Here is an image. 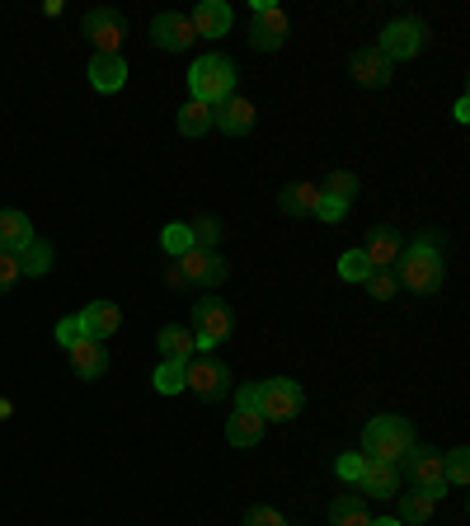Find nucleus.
Masks as SVG:
<instances>
[{
    "label": "nucleus",
    "mask_w": 470,
    "mask_h": 526,
    "mask_svg": "<svg viewBox=\"0 0 470 526\" xmlns=\"http://www.w3.org/2000/svg\"><path fill=\"white\" fill-rule=\"evenodd\" d=\"M414 447H419V442H414V428L395 414H376L372 423H367V433H362V456H367V461H386V465H395V470H400V461H405Z\"/></svg>",
    "instance_id": "f03ea898"
},
{
    "label": "nucleus",
    "mask_w": 470,
    "mask_h": 526,
    "mask_svg": "<svg viewBox=\"0 0 470 526\" xmlns=\"http://www.w3.org/2000/svg\"><path fill=\"white\" fill-rule=\"evenodd\" d=\"M188 94H193L198 104H207V109L226 104V99L235 94V62H231V57H221V52L198 57L193 71H188Z\"/></svg>",
    "instance_id": "7ed1b4c3"
},
{
    "label": "nucleus",
    "mask_w": 470,
    "mask_h": 526,
    "mask_svg": "<svg viewBox=\"0 0 470 526\" xmlns=\"http://www.w3.org/2000/svg\"><path fill=\"white\" fill-rule=\"evenodd\" d=\"M235 409H245V414H259V386H240V390H235Z\"/></svg>",
    "instance_id": "ea45409f"
},
{
    "label": "nucleus",
    "mask_w": 470,
    "mask_h": 526,
    "mask_svg": "<svg viewBox=\"0 0 470 526\" xmlns=\"http://www.w3.org/2000/svg\"><path fill=\"white\" fill-rule=\"evenodd\" d=\"M358 489H367V498H376V503H386V498L400 494V470L386 461H367V456H362Z\"/></svg>",
    "instance_id": "dca6fc26"
},
{
    "label": "nucleus",
    "mask_w": 470,
    "mask_h": 526,
    "mask_svg": "<svg viewBox=\"0 0 470 526\" xmlns=\"http://www.w3.org/2000/svg\"><path fill=\"white\" fill-rule=\"evenodd\" d=\"M160 245H165V254H170V259H179V254H188V249H193V235H188L184 221H174V226H165Z\"/></svg>",
    "instance_id": "473e14b6"
},
{
    "label": "nucleus",
    "mask_w": 470,
    "mask_h": 526,
    "mask_svg": "<svg viewBox=\"0 0 470 526\" xmlns=\"http://www.w3.org/2000/svg\"><path fill=\"white\" fill-rule=\"evenodd\" d=\"M395 282L414 296H438L442 292V278H447V263H442V249L433 235H419L414 245L400 254V263L391 268Z\"/></svg>",
    "instance_id": "f257e3e1"
},
{
    "label": "nucleus",
    "mask_w": 470,
    "mask_h": 526,
    "mask_svg": "<svg viewBox=\"0 0 470 526\" xmlns=\"http://www.w3.org/2000/svg\"><path fill=\"white\" fill-rule=\"evenodd\" d=\"M362 287H367V296H372V301H391L395 292H400V282H395V273H367V278H362Z\"/></svg>",
    "instance_id": "72a5a7b5"
},
{
    "label": "nucleus",
    "mask_w": 470,
    "mask_h": 526,
    "mask_svg": "<svg viewBox=\"0 0 470 526\" xmlns=\"http://www.w3.org/2000/svg\"><path fill=\"white\" fill-rule=\"evenodd\" d=\"M287 33H292V19L282 5L273 0H250V43L259 52H278L287 43Z\"/></svg>",
    "instance_id": "39448f33"
},
{
    "label": "nucleus",
    "mask_w": 470,
    "mask_h": 526,
    "mask_svg": "<svg viewBox=\"0 0 470 526\" xmlns=\"http://www.w3.org/2000/svg\"><path fill=\"white\" fill-rule=\"evenodd\" d=\"M29 240H33V221L24 217V212H15V207H5V212H0V249H5V254H19Z\"/></svg>",
    "instance_id": "412c9836"
},
{
    "label": "nucleus",
    "mask_w": 470,
    "mask_h": 526,
    "mask_svg": "<svg viewBox=\"0 0 470 526\" xmlns=\"http://www.w3.org/2000/svg\"><path fill=\"white\" fill-rule=\"evenodd\" d=\"M221 226L217 217H198V221H188V235H193V245L198 249H217V240H221Z\"/></svg>",
    "instance_id": "7c9ffc66"
},
{
    "label": "nucleus",
    "mask_w": 470,
    "mask_h": 526,
    "mask_svg": "<svg viewBox=\"0 0 470 526\" xmlns=\"http://www.w3.org/2000/svg\"><path fill=\"white\" fill-rule=\"evenodd\" d=\"M151 38H156V47H165V52H184V47L198 43L193 19L179 15V10H165V15L151 19Z\"/></svg>",
    "instance_id": "f8f14e48"
},
{
    "label": "nucleus",
    "mask_w": 470,
    "mask_h": 526,
    "mask_svg": "<svg viewBox=\"0 0 470 526\" xmlns=\"http://www.w3.org/2000/svg\"><path fill=\"white\" fill-rule=\"evenodd\" d=\"M52 259H57V249L47 245V240H38V235H33L29 245L19 249V268H24L29 278H43L47 268H52Z\"/></svg>",
    "instance_id": "a878e982"
},
{
    "label": "nucleus",
    "mask_w": 470,
    "mask_h": 526,
    "mask_svg": "<svg viewBox=\"0 0 470 526\" xmlns=\"http://www.w3.org/2000/svg\"><path fill=\"white\" fill-rule=\"evenodd\" d=\"M85 33H90V43L99 57H123V38H127V24L123 15L113 10V5H104V10H90L85 15Z\"/></svg>",
    "instance_id": "9d476101"
},
{
    "label": "nucleus",
    "mask_w": 470,
    "mask_h": 526,
    "mask_svg": "<svg viewBox=\"0 0 470 526\" xmlns=\"http://www.w3.org/2000/svg\"><path fill=\"white\" fill-rule=\"evenodd\" d=\"M315 217H320V221H344V217H348V202L325 198V193H320V207H315Z\"/></svg>",
    "instance_id": "58836bf2"
},
{
    "label": "nucleus",
    "mask_w": 470,
    "mask_h": 526,
    "mask_svg": "<svg viewBox=\"0 0 470 526\" xmlns=\"http://www.w3.org/2000/svg\"><path fill=\"white\" fill-rule=\"evenodd\" d=\"M400 254H405V240H400L391 226H372V231H367V249H362L367 268H376V273H391L395 263H400Z\"/></svg>",
    "instance_id": "ddd939ff"
},
{
    "label": "nucleus",
    "mask_w": 470,
    "mask_h": 526,
    "mask_svg": "<svg viewBox=\"0 0 470 526\" xmlns=\"http://www.w3.org/2000/svg\"><path fill=\"white\" fill-rule=\"evenodd\" d=\"M179 132H184V137H207V132H212V109L198 104V99H188L184 109H179Z\"/></svg>",
    "instance_id": "cd10ccee"
},
{
    "label": "nucleus",
    "mask_w": 470,
    "mask_h": 526,
    "mask_svg": "<svg viewBox=\"0 0 470 526\" xmlns=\"http://www.w3.org/2000/svg\"><path fill=\"white\" fill-rule=\"evenodd\" d=\"M301 400H306L301 386L297 381H287V376L259 386V414H264V423H292V418L301 414Z\"/></svg>",
    "instance_id": "6e6552de"
},
{
    "label": "nucleus",
    "mask_w": 470,
    "mask_h": 526,
    "mask_svg": "<svg viewBox=\"0 0 470 526\" xmlns=\"http://www.w3.org/2000/svg\"><path fill=\"white\" fill-rule=\"evenodd\" d=\"M329 522L334 526H372V517H367V503H362V498L339 494L329 503Z\"/></svg>",
    "instance_id": "393cba45"
},
{
    "label": "nucleus",
    "mask_w": 470,
    "mask_h": 526,
    "mask_svg": "<svg viewBox=\"0 0 470 526\" xmlns=\"http://www.w3.org/2000/svg\"><path fill=\"white\" fill-rule=\"evenodd\" d=\"M193 343L198 348H217V343L231 339V329H235V315L226 301H198L193 306Z\"/></svg>",
    "instance_id": "0eeeda50"
},
{
    "label": "nucleus",
    "mask_w": 470,
    "mask_h": 526,
    "mask_svg": "<svg viewBox=\"0 0 470 526\" xmlns=\"http://www.w3.org/2000/svg\"><path fill=\"white\" fill-rule=\"evenodd\" d=\"M433 508H438V498L433 494H423V489H409L405 498H400V522L405 526H419L433 517Z\"/></svg>",
    "instance_id": "bb28decb"
},
{
    "label": "nucleus",
    "mask_w": 470,
    "mask_h": 526,
    "mask_svg": "<svg viewBox=\"0 0 470 526\" xmlns=\"http://www.w3.org/2000/svg\"><path fill=\"white\" fill-rule=\"evenodd\" d=\"M254 99H240V94H231L226 104H217L212 109V127H221L226 137H245V132H254Z\"/></svg>",
    "instance_id": "2eb2a0df"
},
{
    "label": "nucleus",
    "mask_w": 470,
    "mask_h": 526,
    "mask_svg": "<svg viewBox=\"0 0 470 526\" xmlns=\"http://www.w3.org/2000/svg\"><path fill=\"white\" fill-rule=\"evenodd\" d=\"M452 118H456V123H470V99H466V94L456 99V113H452Z\"/></svg>",
    "instance_id": "79ce46f5"
},
{
    "label": "nucleus",
    "mask_w": 470,
    "mask_h": 526,
    "mask_svg": "<svg viewBox=\"0 0 470 526\" xmlns=\"http://www.w3.org/2000/svg\"><path fill=\"white\" fill-rule=\"evenodd\" d=\"M442 475H447V489H466L470 484V456L466 447H456L442 456Z\"/></svg>",
    "instance_id": "c85d7f7f"
},
{
    "label": "nucleus",
    "mask_w": 470,
    "mask_h": 526,
    "mask_svg": "<svg viewBox=\"0 0 470 526\" xmlns=\"http://www.w3.org/2000/svg\"><path fill=\"white\" fill-rule=\"evenodd\" d=\"M66 357H71V367H76L80 381H99V376L109 372V348L99 339H80L76 348H66Z\"/></svg>",
    "instance_id": "f3484780"
},
{
    "label": "nucleus",
    "mask_w": 470,
    "mask_h": 526,
    "mask_svg": "<svg viewBox=\"0 0 470 526\" xmlns=\"http://www.w3.org/2000/svg\"><path fill=\"white\" fill-rule=\"evenodd\" d=\"M174 268H179L184 287L193 282V287H207V292H217L221 282H226V273H231L217 249H198V245L188 249V254H179V259H174Z\"/></svg>",
    "instance_id": "423d86ee"
},
{
    "label": "nucleus",
    "mask_w": 470,
    "mask_h": 526,
    "mask_svg": "<svg viewBox=\"0 0 470 526\" xmlns=\"http://www.w3.org/2000/svg\"><path fill=\"white\" fill-rule=\"evenodd\" d=\"M80 329H85V339H113L118 334V325H123V310H118V301H90V306L76 315Z\"/></svg>",
    "instance_id": "4468645a"
},
{
    "label": "nucleus",
    "mask_w": 470,
    "mask_h": 526,
    "mask_svg": "<svg viewBox=\"0 0 470 526\" xmlns=\"http://www.w3.org/2000/svg\"><path fill=\"white\" fill-rule=\"evenodd\" d=\"M85 76H90V85L99 94H118L127 85V62H123V57H99V52H94Z\"/></svg>",
    "instance_id": "6ab92c4d"
},
{
    "label": "nucleus",
    "mask_w": 470,
    "mask_h": 526,
    "mask_svg": "<svg viewBox=\"0 0 470 526\" xmlns=\"http://www.w3.org/2000/svg\"><path fill=\"white\" fill-rule=\"evenodd\" d=\"M245 526H287V517H282L278 508H268V503H254V508L245 512Z\"/></svg>",
    "instance_id": "e433bc0d"
},
{
    "label": "nucleus",
    "mask_w": 470,
    "mask_h": 526,
    "mask_svg": "<svg viewBox=\"0 0 470 526\" xmlns=\"http://www.w3.org/2000/svg\"><path fill=\"white\" fill-rule=\"evenodd\" d=\"M259 437H264V414L235 409V414L226 418V442H231V447H259Z\"/></svg>",
    "instance_id": "4be33fe9"
},
{
    "label": "nucleus",
    "mask_w": 470,
    "mask_h": 526,
    "mask_svg": "<svg viewBox=\"0 0 470 526\" xmlns=\"http://www.w3.org/2000/svg\"><path fill=\"white\" fill-rule=\"evenodd\" d=\"M400 465H405V475L414 480V489H423V494H433V498L447 494V475H442V451L438 447H414Z\"/></svg>",
    "instance_id": "9b49d317"
},
{
    "label": "nucleus",
    "mask_w": 470,
    "mask_h": 526,
    "mask_svg": "<svg viewBox=\"0 0 470 526\" xmlns=\"http://www.w3.org/2000/svg\"><path fill=\"white\" fill-rule=\"evenodd\" d=\"M358 475H362V456H339V480L358 484Z\"/></svg>",
    "instance_id": "a19ab883"
},
{
    "label": "nucleus",
    "mask_w": 470,
    "mask_h": 526,
    "mask_svg": "<svg viewBox=\"0 0 470 526\" xmlns=\"http://www.w3.org/2000/svg\"><path fill=\"white\" fill-rule=\"evenodd\" d=\"M372 526H405L400 517H372Z\"/></svg>",
    "instance_id": "37998d69"
},
{
    "label": "nucleus",
    "mask_w": 470,
    "mask_h": 526,
    "mask_svg": "<svg viewBox=\"0 0 470 526\" xmlns=\"http://www.w3.org/2000/svg\"><path fill=\"white\" fill-rule=\"evenodd\" d=\"M80 339H85V329H80V320H76V315H66V320H57V343H62V348H76Z\"/></svg>",
    "instance_id": "4c0bfd02"
},
{
    "label": "nucleus",
    "mask_w": 470,
    "mask_h": 526,
    "mask_svg": "<svg viewBox=\"0 0 470 526\" xmlns=\"http://www.w3.org/2000/svg\"><path fill=\"white\" fill-rule=\"evenodd\" d=\"M184 390H193L198 400H221L231 390V367L217 357H193L184 367Z\"/></svg>",
    "instance_id": "1a4fd4ad"
},
{
    "label": "nucleus",
    "mask_w": 470,
    "mask_h": 526,
    "mask_svg": "<svg viewBox=\"0 0 470 526\" xmlns=\"http://www.w3.org/2000/svg\"><path fill=\"white\" fill-rule=\"evenodd\" d=\"M19 278H24V268H19V254H5V249H0V296L15 292Z\"/></svg>",
    "instance_id": "f704fd0d"
},
{
    "label": "nucleus",
    "mask_w": 470,
    "mask_h": 526,
    "mask_svg": "<svg viewBox=\"0 0 470 526\" xmlns=\"http://www.w3.org/2000/svg\"><path fill=\"white\" fill-rule=\"evenodd\" d=\"M278 207L287 212V217H315V207H320V184H287Z\"/></svg>",
    "instance_id": "b1692460"
},
{
    "label": "nucleus",
    "mask_w": 470,
    "mask_h": 526,
    "mask_svg": "<svg viewBox=\"0 0 470 526\" xmlns=\"http://www.w3.org/2000/svg\"><path fill=\"white\" fill-rule=\"evenodd\" d=\"M156 343H160V353H165V362H193V357H198L193 329H184V325H165Z\"/></svg>",
    "instance_id": "5701e85b"
},
{
    "label": "nucleus",
    "mask_w": 470,
    "mask_h": 526,
    "mask_svg": "<svg viewBox=\"0 0 470 526\" xmlns=\"http://www.w3.org/2000/svg\"><path fill=\"white\" fill-rule=\"evenodd\" d=\"M188 19H193V33H198V38H221V33L231 29V5H226V0H203Z\"/></svg>",
    "instance_id": "aec40b11"
},
{
    "label": "nucleus",
    "mask_w": 470,
    "mask_h": 526,
    "mask_svg": "<svg viewBox=\"0 0 470 526\" xmlns=\"http://www.w3.org/2000/svg\"><path fill=\"white\" fill-rule=\"evenodd\" d=\"M423 43H428V29H423V19L405 15V19H391L386 29H381V43H376V52L386 57V62H409V57H419Z\"/></svg>",
    "instance_id": "20e7f679"
},
{
    "label": "nucleus",
    "mask_w": 470,
    "mask_h": 526,
    "mask_svg": "<svg viewBox=\"0 0 470 526\" xmlns=\"http://www.w3.org/2000/svg\"><path fill=\"white\" fill-rule=\"evenodd\" d=\"M367 273H372V268H367V259H362V249H348L344 259H339V278L344 282H362Z\"/></svg>",
    "instance_id": "c9c22d12"
},
{
    "label": "nucleus",
    "mask_w": 470,
    "mask_h": 526,
    "mask_svg": "<svg viewBox=\"0 0 470 526\" xmlns=\"http://www.w3.org/2000/svg\"><path fill=\"white\" fill-rule=\"evenodd\" d=\"M391 71H395V66L386 62L376 47H358V52H353V80H358V85H367V90L391 85Z\"/></svg>",
    "instance_id": "a211bd4d"
},
{
    "label": "nucleus",
    "mask_w": 470,
    "mask_h": 526,
    "mask_svg": "<svg viewBox=\"0 0 470 526\" xmlns=\"http://www.w3.org/2000/svg\"><path fill=\"white\" fill-rule=\"evenodd\" d=\"M184 367L188 362H160L156 367V390L160 395H179V390H184Z\"/></svg>",
    "instance_id": "2f4dec72"
},
{
    "label": "nucleus",
    "mask_w": 470,
    "mask_h": 526,
    "mask_svg": "<svg viewBox=\"0 0 470 526\" xmlns=\"http://www.w3.org/2000/svg\"><path fill=\"white\" fill-rule=\"evenodd\" d=\"M358 174H348V170H334L325 179V184H320V193H325V198H339V202H353L358 198Z\"/></svg>",
    "instance_id": "c756f323"
},
{
    "label": "nucleus",
    "mask_w": 470,
    "mask_h": 526,
    "mask_svg": "<svg viewBox=\"0 0 470 526\" xmlns=\"http://www.w3.org/2000/svg\"><path fill=\"white\" fill-rule=\"evenodd\" d=\"M0 418H10V400H0Z\"/></svg>",
    "instance_id": "c03bdc74"
}]
</instances>
